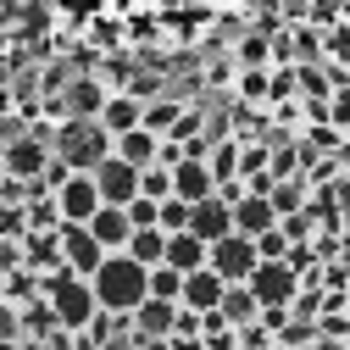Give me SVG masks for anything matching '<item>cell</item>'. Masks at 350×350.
I'll return each mask as SVG.
<instances>
[{
    "mask_svg": "<svg viewBox=\"0 0 350 350\" xmlns=\"http://www.w3.org/2000/svg\"><path fill=\"white\" fill-rule=\"evenodd\" d=\"M228 211H234V234H239V239H250V245H256L261 234H273V228H278L273 200H261V195H245V200H239V206H228Z\"/></svg>",
    "mask_w": 350,
    "mask_h": 350,
    "instance_id": "obj_11",
    "label": "cell"
},
{
    "mask_svg": "<svg viewBox=\"0 0 350 350\" xmlns=\"http://www.w3.org/2000/svg\"><path fill=\"white\" fill-rule=\"evenodd\" d=\"M245 289H250V300L261 306V312H273V306H278V312H289V306L300 300V273L289 267V261H261Z\"/></svg>",
    "mask_w": 350,
    "mask_h": 350,
    "instance_id": "obj_3",
    "label": "cell"
},
{
    "mask_svg": "<svg viewBox=\"0 0 350 350\" xmlns=\"http://www.w3.org/2000/svg\"><path fill=\"white\" fill-rule=\"evenodd\" d=\"M128 223H134V234L139 228H156V206L150 200H134V206H128Z\"/></svg>",
    "mask_w": 350,
    "mask_h": 350,
    "instance_id": "obj_28",
    "label": "cell"
},
{
    "mask_svg": "<svg viewBox=\"0 0 350 350\" xmlns=\"http://www.w3.org/2000/svg\"><path fill=\"white\" fill-rule=\"evenodd\" d=\"M328 128L350 145V83H345V90H334V100H328Z\"/></svg>",
    "mask_w": 350,
    "mask_h": 350,
    "instance_id": "obj_25",
    "label": "cell"
},
{
    "mask_svg": "<svg viewBox=\"0 0 350 350\" xmlns=\"http://www.w3.org/2000/svg\"><path fill=\"white\" fill-rule=\"evenodd\" d=\"M206 167H211V178H217V184H223V178H239V139L211 145V150H206Z\"/></svg>",
    "mask_w": 350,
    "mask_h": 350,
    "instance_id": "obj_22",
    "label": "cell"
},
{
    "mask_svg": "<svg viewBox=\"0 0 350 350\" xmlns=\"http://www.w3.org/2000/svg\"><path fill=\"white\" fill-rule=\"evenodd\" d=\"M111 100V90L100 78H67V95H62V111L72 122H100V106Z\"/></svg>",
    "mask_w": 350,
    "mask_h": 350,
    "instance_id": "obj_9",
    "label": "cell"
},
{
    "mask_svg": "<svg viewBox=\"0 0 350 350\" xmlns=\"http://www.w3.org/2000/svg\"><path fill=\"white\" fill-rule=\"evenodd\" d=\"M145 122V106L134 100V95H122V90H111V100L100 106V128L117 139V134H134V128Z\"/></svg>",
    "mask_w": 350,
    "mask_h": 350,
    "instance_id": "obj_16",
    "label": "cell"
},
{
    "mask_svg": "<svg viewBox=\"0 0 350 350\" xmlns=\"http://www.w3.org/2000/svg\"><path fill=\"white\" fill-rule=\"evenodd\" d=\"M239 100L267 111V72H239Z\"/></svg>",
    "mask_w": 350,
    "mask_h": 350,
    "instance_id": "obj_26",
    "label": "cell"
},
{
    "mask_svg": "<svg viewBox=\"0 0 350 350\" xmlns=\"http://www.w3.org/2000/svg\"><path fill=\"white\" fill-rule=\"evenodd\" d=\"M223 295H228V284L206 267V273H189V278H184L178 306H184V312H195V317H206V312H217V306H223Z\"/></svg>",
    "mask_w": 350,
    "mask_h": 350,
    "instance_id": "obj_13",
    "label": "cell"
},
{
    "mask_svg": "<svg viewBox=\"0 0 350 350\" xmlns=\"http://www.w3.org/2000/svg\"><path fill=\"white\" fill-rule=\"evenodd\" d=\"M178 122H184V106L178 100H150L145 106V134H156V139H172V134H178Z\"/></svg>",
    "mask_w": 350,
    "mask_h": 350,
    "instance_id": "obj_19",
    "label": "cell"
},
{
    "mask_svg": "<svg viewBox=\"0 0 350 350\" xmlns=\"http://www.w3.org/2000/svg\"><path fill=\"white\" fill-rule=\"evenodd\" d=\"M111 156H117L122 167L145 172V167H156V161H161V139H156V134H145V128H134V134H117V139H111Z\"/></svg>",
    "mask_w": 350,
    "mask_h": 350,
    "instance_id": "obj_15",
    "label": "cell"
},
{
    "mask_svg": "<svg viewBox=\"0 0 350 350\" xmlns=\"http://www.w3.org/2000/svg\"><path fill=\"white\" fill-rule=\"evenodd\" d=\"M206 267H211L217 278H223L228 289H245V284H250V273L261 267V256H256V245H250V239L228 234V239L206 245Z\"/></svg>",
    "mask_w": 350,
    "mask_h": 350,
    "instance_id": "obj_4",
    "label": "cell"
},
{
    "mask_svg": "<svg viewBox=\"0 0 350 350\" xmlns=\"http://www.w3.org/2000/svg\"><path fill=\"white\" fill-rule=\"evenodd\" d=\"M172 339H200V317L178 306V328H172Z\"/></svg>",
    "mask_w": 350,
    "mask_h": 350,
    "instance_id": "obj_29",
    "label": "cell"
},
{
    "mask_svg": "<svg viewBox=\"0 0 350 350\" xmlns=\"http://www.w3.org/2000/svg\"><path fill=\"white\" fill-rule=\"evenodd\" d=\"M189 234L200 239V245H217V239H228L234 234V211L223 206V200H200V206H189Z\"/></svg>",
    "mask_w": 350,
    "mask_h": 350,
    "instance_id": "obj_10",
    "label": "cell"
},
{
    "mask_svg": "<svg viewBox=\"0 0 350 350\" xmlns=\"http://www.w3.org/2000/svg\"><path fill=\"white\" fill-rule=\"evenodd\" d=\"M167 350H206L200 339H167Z\"/></svg>",
    "mask_w": 350,
    "mask_h": 350,
    "instance_id": "obj_30",
    "label": "cell"
},
{
    "mask_svg": "<svg viewBox=\"0 0 350 350\" xmlns=\"http://www.w3.org/2000/svg\"><path fill=\"white\" fill-rule=\"evenodd\" d=\"M45 167H51V139H33L23 134L17 145H6V161H0V178H12V184H39L45 178Z\"/></svg>",
    "mask_w": 350,
    "mask_h": 350,
    "instance_id": "obj_5",
    "label": "cell"
},
{
    "mask_svg": "<svg viewBox=\"0 0 350 350\" xmlns=\"http://www.w3.org/2000/svg\"><path fill=\"white\" fill-rule=\"evenodd\" d=\"M100 261H106V250L90 239V228H62V267H67L72 278L90 284V278L100 273Z\"/></svg>",
    "mask_w": 350,
    "mask_h": 350,
    "instance_id": "obj_8",
    "label": "cell"
},
{
    "mask_svg": "<svg viewBox=\"0 0 350 350\" xmlns=\"http://www.w3.org/2000/svg\"><path fill=\"white\" fill-rule=\"evenodd\" d=\"M184 295V278L172 273V267H150V300H167V306H178Z\"/></svg>",
    "mask_w": 350,
    "mask_h": 350,
    "instance_id": "obj_24",
    "label": "cell"
},
{
    "mask_svg": "<svg viewBox=\"0 0 350 350\" xmlns=\"http://www.w3.org/2000/svg\"><path fill=\"white\" fill-rule=\"evenodd\" d=\"M256 256H261V261H289V239H284V228L261 234V239H256Z\"/></svg>",
    "mask_w": 350,
    "mask_h": 350,
    "instance_id": "obj_27",
    "label": "cell"
},
{
    "mask_svg": "<svg viewBox=\"0 0 350 350\" xmlns=\"http://www.w3.org/2000/svg\"><path fill=\"white\" fill-rule=\"evenodd\" d=\"M267 200H273V211H278V223L312 206V200H306V184H300V178H289V184H273V195H267Z\"/></svg>",
    "mask_w": 350,
    "mask_h": 350,
    "instance_id": "obj_23",
    "label": "cell"
},
{
    "mask_svg": "<svg viewBox=\"0 0 350 350\" xmlns=\"http://www.w3.org/2000/svg\"><path fill=\"white\" fill-rule=\"evenodd\" d=\"M0 184H6V178H0Z\"/></svg>",
    "mask_w": 350,
    "mask_h": 350,
    "instance_id": "obj_32",
    "label": "cell"
},
{
    "mask_svg": "<svg viewBox=\"0 0 350 350\" xmlns=\"http://www.w3.org/2000/svg\"><path fill=\"white\" fill-rule=\"evenodd\" d=\"M172 195H178L184 206H200V200H211V195H217V178H211V167L184 156L178 167H172Z\"/></svg>",
    "mask_w": 350,
    "mask_h": 350,
    "instance_id": "obj_12",
    "label": "cell"
},
{
    "mask_svg": "<svg viewBox=\"0 0 350 350\" xmlns=\"http://www.w3.org/2000/svg\"><path fill=\"white\" fill-rule=\"evenodd\" d=\"M139 200H150V206H161V200H172V167H145L139 172Z\"/></svg>",
    "mask_w": 350,
    "mask_h": 350,
    "instance_id": "obj_21",
    "label": "cell"
},
{
    "mask_svg": "<svg viewBox=\"0 0 350 350\" xmlns=\"http://www.w3.org/2000/svg\"><path fill=\"white\" fill-rule=\"evenodd\" d=\"M51 156L67 167V172H95L106 156H111V134L100 122H56V134H51Z\"/></svg>",
    "mask_w": 350,
    "mask_h": 350,
    "instance_id": "obj_2",
    "label": "cell"
},
{
    "mask_svg": "<svg viewBox=\"0 0 350 350\" xmlns=\"http://www.w3.org/2000/svg\"><path fill=\"white\" fill-rule=\"evenodd\" d=\"M90 289H95V306L106 317H134L139 306L150 300V273L139 267L134 256H106L100 273L90 278Z\"/></svg>",
    "mask_w": 350,
    "mask_h": 350,
    "instance_id": "obj_1",
    "label": "cell"
},
{
    "mask_svg": "<svg viewBox=\"0 0 350 350\" xmlns=\"http://www.w3.org/2000/svg\"><path fill=\"white\" fill-rule=\"evenodd\" d=\"M0 350H28V339H12V345H0Z\"/></svg>",
    "mask_w": 350,
    "mask_h": 350,
    "instance_id": "obj_31",
    "label": "cell"
},
{
    "mask_svg": "<svg viewBox=\"0 0 350 350\" xmlns=\"http://www.w3.org/2000/svg\"><path fill=\"white\" fill-rule=\"evenodd\" d=\"M122 256H134L139 267L150 273V267H161V256H167V234H161V228H139L134 239H128V250H122Z\"/></svg>",
    "mask_w": 350,
    "mask_h": 350,
    "instance_id": "obj_20",
    "label": "cell"
},
{
    "mask_svg": "<svg viewBox=\"0 0 350 350\" xmlns=\"http://www.w3.org/2000/svg\"><path fill=\"white\" fill-rule=\"evenodd\" d=\"M56 211H62V223L67 228H90L95 223V211H100V189L90 172H72V178L56 189Z\"/></svg>",
    "mask_w": 350,
    "mask_h": 350,
    "instance_id": "obj_6",
    "label": "cell"
},
{
    "mask_svg": "<svg viewBox=\"0 0 350 350\" xmlns=\"http://www.w3.org/2000/svg\"><path fill=\"white\" fill-rule=\"evenodd\" d=\"M90 239H95L106 256H122V250H128V239H134V223H128V211L100 206V211H95V223H90Z\"/></svg>",
    "mask_w": 350,
    "mask_h": 350,
    "instance_id": "obj_14",
    "label": "cell"
},
{
    "mask_svg": "<svg viewBox=\"0 0 350 350\" xmlns=\"http://www.w3.org/2000/svg\"><path fill=\"white\" fill-rule=\"evenodd\" d=\"M161 267H172L178 278L206 273V245H200L195 234H172V239H167V256H161Z\"/></svg>",
    "mask_w": 350,
    "mask_h": 350,
    "instance_id": "obj_17",
    "label": "cell"
},
{
    "mask_svg": "<svg viewBox=\"0 0 350 350\" xmlns=\"http://www.w3.org/2000/svg\"><path fill=\"white\" fill-rule=\"evenodd\" d=\"M90 178H95V189H100V206L128 211V206L139 200V172H134V167H122L117 156H106V161L90 172Z\"/></svg>",
    "mask_w": 350,
    "mask_h": 350,
    "instance_id": "obj_7",
    "label": "cell"
},
{
    "mask_svg": "<svg viewBox=\"0 0 350 350\" xmlns=\"http://www.w3.org/2000/svg\"><path fill=\"white\" fill-rule=\"evenodd\" d=\"M217 317H223V323H228V328L239 334V328H256L261 306L250 300V289H228V295H223V306H217Z\"/></svg>",
    "mask_w": 350,
    "mask_h": 350,
    "instance_id": "obj_18",
    "label": "cell"
}]
</instances>
